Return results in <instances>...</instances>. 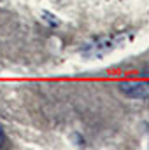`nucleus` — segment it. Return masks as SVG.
<instances>
[{"instance_id":"f257e3e1","label":"nucleus","mask_w":149,"mask_h":150,"mask_svg":"<svg viewBox=\"0 0 149 150\" xmlns=\"http://www.w3.org/2000/svg\"><path fill=\"white\" fill-rule=\"evenodd\" d=\"M116 45V40L112 37H100L93 42H90L84 49H82V54L88 56V58H100L104 54H107L109 51L114 49Z\"/></svg>"},{"instance_id":"f03ea898","label":"nucleus","mask_w":149,"mask_h":150,"mask_svg":"<svg viewBox=\"0 0 149 150\" xmlns=\"http://www.w3.org/2000/svg\"><path fill=\"white\" fill-rule=\"evenodd\" d=\"M119 89L133 100H146L149 98V86L146 82H123Z\"/></svg>"},{"instance_id":"7ed1b4c3","label":"nucleus","mask_w":149,"mask_h":150,"mask_svg":"<svg viewBox=\"0 0 149 150\" xmlns=\"http://www.w3.org/2000/svg\"><path fill=\"white\" fill-rule=\"evenodd\" d=\"M142 77H144V79H148V80H149V67H146V68L142 70ZM148 86H149V82H148Z\"/></svg>"},{"instance_id":"20e7f679","label":"nucleus","mask_w":149,"mask_h":150,"mask_svg":"<svg viewBox=\"0 0 149 150\" xmlns=\"http://www.w3.org/2000/svg\"><path fill=\"white\" fill-rule=\"evenodd\" d=\"M2 140H4V131H2V127H0V143H2Z\"/></svg>"}]
</instances>
